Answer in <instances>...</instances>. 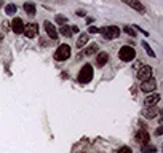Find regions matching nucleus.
Segmentation results:
<instances>
[{
	"instance_id": "obj_1",
	"label": "nucleus",
	"mask_w": 163,
	"mask_h": 153,
	"mask_svg": "<svg viewBox=\"0 0 163 153\" xmlns=\"http://www.w3.org/2000/svg\"><path fill=\"white\" fill-rule=\"evenodd\" d=\"M91 78H93V67L90 64H85L79 72V81L82 85H86L91 81Z\"/></svg>"
},
{
	"instance_id": "obj_2",
	"label": "nucleus",
	"mask_w": 163,
	"mask_h": 153,
	"mask_svg": "<svg viewBox=\"0 0 163 153\" xmlns=\"http://www.w3.org/2000/svg\"><path fill=\"white\" fill-rule=\"evenodd\" d=\"M118 56H120L122 61L130 62L136 57V51H134V48H131V46H122L120 51H118Z\"/></svg>"
},
{
	"instance_id": "obj_3",
	"label": "nucleus",
	"mask_w": 163,
	"mask_h": 153,
	"mask_svg": "<svg viewBox=\"0 0 163 153\" xmlns=\"http://www.w3.org/2000/svg\"><path fill=\"white\" fill-rule=\"evenodd\" d=\"M71 57V46L69 45H61L58 46V50L54 51V59L56 61H66Z\"/></svg>"
},
{
	"instance_id": "obj_4",
	"label": "nucleus",
	"mask_w": 163,
	"mask_h": 153,
	"mask_svg": "<svg viewBox=\"0 0 163 153\" xmlns=\"http://www.w3.org/2000/svg\"><path fill=\"white\" fill-rule=\"evenodd\" d=\"M99 32L102 34V37L105 38V40H114V38H118V35H120V31L115 26L102 27V29H99Z\"/></svg>"
},
{
	"instance_id": "obj_5",
	"label": "nucleus",
	"mask_w": 163,
	"mask_h": 153,
	"mask_svg": "<svg viewBox=\"0 0 163 153\" xmlns=\"http://www.w3.org/2000/svg\"><path fill=\"white\" fill-rule=\"evenodd\" d=\"M134 139H136V142H139L141 145H147V143L150 142V136H149V132L146 129H141L136 132V136H134Z\"/></svg>"
},
{
	"instance_id": "obj_6",
	"label": "nucleus",
	"mask_w": 163,
	"mask_h": 153,
	"mask_svg": "<svg viewBox=\"0 0 163 153\" xmlns=\"http://www.w3.org/2000/svg\"><path fill=\"white\" fill-rule=\"evenodd\" d=\"M37 32H38V26H37V24H34V23L26 24V26H24V29H23V34H24L27 38H34V37L37 35Z\"/></svg>"
},
{
	"instance_id": "obj_7",
	"label": "nucleus",
	"mask_w": 163,
	"mask_h": 153,
	"mask_svg": "<svg viewBox=\"0 0 163 153\" xmlns=\"http://www.w3.org/2000/svg\"><path fill=\"white\" fill-rule=\"evenodd\" d=\"M152 73H153V70H152V67H149V65H144V67H141L139 69V72H138V78L139 80H149V78H152Z\"/></svg>"
},
{
	"instance_id": "obj_8",
	"label": "nucleus",
	"mask_w": 163,
	"mask_h": 153,
	"mask_svg": "<svg viewBox=\"0 0 163 153\" xmlns=\"http://www.w3.org/2000/svg\"><path fill=\"white\" fill-rule=\"evenodd\" d=\"M157 88V83L153 78H149V80H144L142 85H141V91L144 93H153V89Z\"/></svg>"
},
{
	"instance_id": "obj_9",
	"label": "nucleus",
	"mask_w": 163,
	"mask_h": 153,
	"mask_svg": "<svg viewBox=\"0 0 163 153\" xmlns=\"http://www.w3.org/2000/svg\"><path fill=\"white\" fill-rule=\"evenodd\" d=\"M158 101H160V96L157 93H150V96L144 99V107H155Z\"/></svg>"
},
{
	"instance_id": "obj_10",
	"label": "nucleus",
	"mask_w": 163,
	"mask_h": 153,
	"mask_svg": "<svg viewBox=\"0 0 163 153\" xmlns=\"http://www.w3.org/2000/svg\"><path fill=\"white\" fill-rule=\"evenodd\" d=\"M45 31H46V34H48V37H50L51 38V40H56V38H58V31H56V29H54V26L50 23V21H45Z\"/></svg>"
},
{
	"instance_id": "obj_11",
	"label": "nucleus",
	"mask_w": 163,
	"mask_h": 153,
	"mask_svg": "<svg viewBox=\"0 0 163 153\" xmlns=\"http://www.w3.org/2000/svg\"><path fill=\"white\" fill-rule=\"evenodd\" d=\"M11 29L15 34H23V29H24V23L21 18H15L13 23H11Z\"/></svg>"
},
{
	"instance_id": "obj_12",
	"label": "nucleus",
	"mask_w": 163,
	"mask_h": 153,
	"mask_svg": "<svg viewBox=\"0 0 163 153\" xmlns=\"http://www.w3.org/2000/svg\"><path fill=\"white\" fill-rule=\"evenodd\" d=\"M158 113H160V110H158L157 107H146V109L142 110V115H144L146 118H149V120H150V118H155Z\"/></svg>"
},
{
	"instance_id": "obj_13",
	"label": "nucleus",
	"mask_w": 163,
	"mask_h": 153,
	"mask_svg": "<svg viewBox=\"0 0 163 153\" xmlns=\"http://www.w3.org/2000/svg\"><path fill=\"white\" fill-rule=\"evenodd\" d=\"M133 10H136V11H139L141 14L146 13V8H144V5L139 2V0H130V3H128Z\"/></svg>"
},
{
	"instance_id": "obj_14",
	"label": "nucleus",
	"mask_w": 163,
	"mask_h": 153,
	"mask_svg": "<svg viewBox=\"0 0 163 153\" xmlns=\"http://www.w3.org/2000/svg\"><path fill=\"white\" fill-rule=\"evenodd\" d=\"M109 61V54L107 53H99L98 57H96V62H98V67H104Z\"/></svg>"
},
{
	"instance_id": "obj_15",
	"label": "nucleus",
	"mask_w": 163,
	"mask_h": 153,
	"mask_svg": "<svg viewBox=\"0 0 163 153\" xmlns=\"http://www.w3.org/2000/svg\"><path fill=\"white\" fill-rule=\"evenodd\" d=\"M88 40H90V38H88V34H82L80 37H79V40H77V46H79V48H82V46H85L86 43H88Z\"/></svg>"
},
{
	"instance_id": "obj_16",
	"label": "nucleus",
	"mask_w": 163,
	"mask_h": 153,
	"mask_svg": "<svg viewBox=\"0 0 163 153\" xmlns=\"http://www.w3.org/2000/svg\"><path fill=\"white\" fill-rule=\"evenodd\" d=\"M24 10H26V13H27L29 16H34V14H35V5L31 3V2H26V3H24Z\"/></svg>"
},
{
	"instance_id": "obj_17",
	"label": "nucleus",
	"mask_w": 163,
	"mask_h": 153,
	"mask_svg": "<svg viewBox=\"0 0 163 153\" xmlns=\"http://www.w3.org/2000/svg\"><path fill=\"white\" fill-rule=\"evenodd\" d=\"M155 151H157V148L153 147V145H150V143L142 145V148H141V153H155Z\"/></svg>"
},
{
	"instance_id": "obj_18",
	"label": "nucleus",
	"mask_w": 163,
	"mask_h": 153,
	"mask_svg": "<svg viewBox=\"0 0 163 153\" xmlns=\"http://www.w3.org/2000/svg\"><path fill=\"white\" fill-rule=\"evenodd\" d=\"M5 13H6L8 16H13V14L16 13V5H13V3H8V5L5 6Z\"/></svg>"
},
{
	"instance_id": "obj_19",
	"label": "nucleus",
	"mask_w": 163,
	"mask_h": 153,
	"mask_svg": "<svg viewBox=\"0 0 163 153\" xmlns=\"http://www.w3.org/2000/svg\"><path fill=\"white\" fill-rule=\"evenodd\" d=\"M141 45H142V48H144V50L147 51V54H149L150 57H155V53H153V50H152V48L149 46V43H147V42H142Z\"/></svg>"
},
{
	"instance_id": "obj_20",
	"label": "nucleus",
	"mask_w": 163,
	"mask_h": 153,
	"mask_svg": "<svg viewBox=\"0 0 163 153\" xmlns=\"http://www.w3.org/2000/svg\"><path fill=\"white\" fill-rule=\"evenodd\" d=\"M123 32L128 34L130 37H136V31H134L133 27H130V26H125V27H123Z\"/></svg>"
},
{
	"instance_id": "obj_21",
	"label": "nucleus",
	"mask_w": 163,
	"mask_h": 153,
	"mask_svg": "<svg viewBox=\"0 0 163 153\" xmlns=\"http://www.w3.org/2000/svg\"><path fill=\"white\" fill-rule=\"evenodd\" d=\"M61 34L66 35V37H71V35H72L71 27H69V26H61Z\"/></svg>"
},
{
	"instance_id": "obj_22",
	"label": "nucleus",
	"mask_w": 163,
	"mask_h": 153,
	"mask_svg": "<svg viewBox=\"0 0 163 153\" xmlns=\"http://www.w3.org/2000/svg\"><path fill=\"white\" fill-rule=\"evenodd\" d=\"M96 50H98V45H90V46L85 50V54H93Z\"/></svg>"
},
{
	"instance_id": "obj_23",
	"label": "nucleus",
	"mask_w": 163,
	"mask_h": 153,
	"mask_svg": "<svg viewBox=\"0 0 163 153\" xmlns=\"http://www.w3.org/2000/svg\"><path fill=\"white\" fill-rule=\"evenodd\" d=\"M56 23H58V24H66V23H67V18L58 14V16H56Z\"/></svg>"
},
{
	"instance_id": "obj_24",
	"label": "nucleus",
	"mask_w": 163,
	"mask_h": 153,
	"mask_svg": "<svg viewBox=\"0 0 163 153\" xmlns=\"http://www.w3.org/2000/svg\"><path fill=\"white\" fill-rule=\"evenodd\" d=\"M118 153H133V151H131L130 147H122V148L118 150Z\"/></svg>"
},
{
	"instance_id": "obj_25",
	"label": "nucleus",
	"mask_w": 163,
	"mask_h": 153,
	"mask_svg": "<svg viewBox=\"0 0 163 153\" xmlns=\"http://www.w3.org/2000/svg\"><path fill=\"white\" fill-rule=\"evenodd\" d=\"M98 32H99V29L94 27V26H91V27L88 29V34H98Z\"/></svg>"
},
{
	"instance_id": "obj_26",
	"label": "nucleus",
	"mask_w": 163,
	"mask_h": 153,
	"mask_svg": "<svg viewBox=\"0 0 163 153\" xmlns=\"http://www.w3.org/2000/svg\"><path fill=\"white\" fill-rule=\"evenodd\" d=\"M71 31H72V34H77V32H79V27H77V26H72Z\"/></svg>"
},
{
	"instance_id": "obj_27",
	"label": "nucleus",
	"mask_w": 163,
	"mask_h": 153,
	"mask_svg": "<svg viewBox=\"0 0 163 153\" xmlns=\"http://www.w3.org/2000/svg\"><path fill=\"white\" fill-rule=\"evenodd\" d=\"M155 134H157V136H161V134H163V128L160 126V128H158V129L155 131Z\"/></svg>"
},
{
	"instance_id": "obj_28",
	"label": "nucleus",
	"mask_w": 163,
	"mask_h": 153,
	"mask_svg": "<svg viewBox=\"0 0 163 153\" xmlns=\"http://www.w3.org/2000/svg\"><path fill=\"white\" fill-rule=\"evenodd\" d=\"M77 14H79V16H85L86 13L83 11V10H79V11H77Z\"/></svg>"
},
{
	"instance_id": "obj_29",
	"label": "nucleus",
	"mask_w": 163,
	"mask_h": 153,
	"mask_svg": "<svg viewBox=\"0 0 163 153\" xmlns=\"http://www.w3.org/2000/svg\"><path fill=\"white\" fill-rule=\"evenodd\" d=\"M122 2H123V3H127V5H128V3H130V0H122Z\"/></svg>"
},
{
	"instance_id": "obj_30",
	"label": "nucleus",
	"mask_w": 163,
	"mask_h": 153,
	"mask_svg": "<svg viewBox=\"0 0 163 153\" xmlns=\"http://www.w3.org/2000/svg\"><path fill=\"white\" fill-rule=\"evenodd\" d=\"M0 40H2V34H0Z\"/></svg>"
},
{
	"instance_id": "obj_31",
	"label": "nucleus",
	"mask_w": 163,
	"mask_h": 153,
	"mask_svg": "<svg viewBox=\"0 0 163 153\" xmlns=\"http://www.w3.org/2000/svg\"><path fill=\"white\" fill-rule=\"evenodd\" d=\"M0 5H2V3H0Z\"/></svg>"
}]
</instances>
